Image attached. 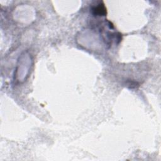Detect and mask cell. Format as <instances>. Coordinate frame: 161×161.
Here are the masks:
<instances>
[{"mask_svg": "<svg viewBox=\"0 0 161 161\" xmlns=\"http://www.w3.org/2000/svg\"><path fill=\"white\" fill-rule=\"evenodd\" d=\"M92 12L94 16H105L106 14V8L103 3L102 4L99 3L92 8Z\"/></svg>", "mask_w": 161, "mask_h": 161, "instance_id": "cell-1", "label": "cell"}]
</instances>
